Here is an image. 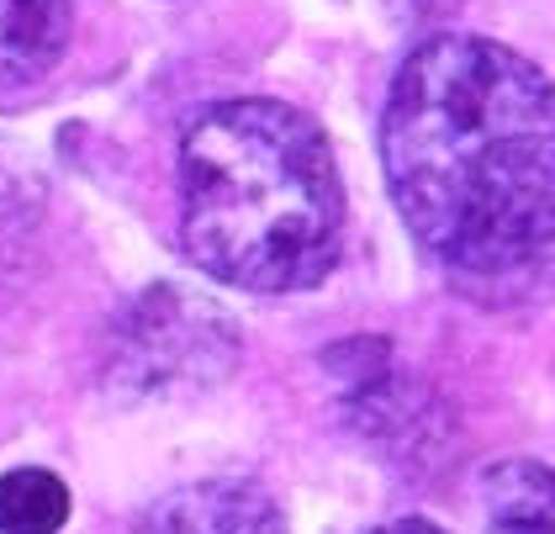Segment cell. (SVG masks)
I'll return each instance as SVG.
<instances>
[{"instance_id": "6da1fadb", "label": "cell", "mask_w": 555, "mask_h": 534, "mask_svg": "<svg viewBox=\"0 0 555 534\" xmlns=\"http://www.w3.org/2000/svg\"><path fill=\"white\" fill-rule=\"evenodd\" d=\"M386 191L450 270L498 276L555 244V80L518 48L439 33L382 112Z\"/></svg>"}, {"instance_id": "277c9868", "label": "cell", "mask_w": 555, "mask_h": 534, "mask_svg": "<svg viewBox=\"0 0 555 534\" xmlns=\"http://www.w3.org/2000/svg\"><path fill=\"white\" fill-rule=\"evenodd\" d=\"M132 534H292L286 513L275 508V497L255 487V482H233V476H212V482H191L159 497Z\"/></svg>"}, {"instance_id": "3957f363", "label": "cell", "mask_w": 555, "mask_h": 534, "mask_svg": "<svg viewBox=\"0 0 555 534\" xmlns=\"http://www.w3.org/2000/svg\"><path fill=\"white\" fill-rule=\"evenodd\" d=\"M233 355H238V339H233L228 313H217L202 296L154 291L128 329L122 370H132L143 386L149 381H185V376L217 381V376H228Z\"/></svg>"}, {"instance_id": "52a82bcc", "label": "cell", "mask_w": 555, "mask_h": 534, "mask_svg": "<svg viewBox=\"0 0 555 534\" xmlns=\"http://www.w3.org/2000/svg\"><path fill=\"white\" fill-rule=\"evenodd\" d=\"M69 524V487L43 471L22 466L0 476V534H59Z\"/></svg>"}, {"instance_id": "8992f818", "label": "cell", "mask_w": 555, "mask_h": 534, "mask_svg": "<svg viewBox=\"0 0 555 534\" xmlns=\"http://www.w3.org/2000/svg\"><path fill=\"white\" fill-rule=\"evenodd\" d=\"M487 534H555V471L540 460H498L481 482Z\"/></svg>"}, {"instance_id": "ba28073f", "label": "cell", "mask_w": 555, "mask_h": 534, "mask_svg": "<svg viewBox=\"0 0 555 534\" xmlns=\"http://www.w3.org/2000/svg\"><path fill=\"white\" fill-rule=\"evenodd\" d=\"M376 534H444V530L428 524V519H391V524H382Z\"/></svg>"}, {"instance_id": "5b68a950", "label": "cell", "mask_w": 555, "mask_h": 534, "mask_svg": "<svg viewBox=\"0 0 555 534\" xmlns=\"http://www.w3.org/2000/svg\"><path fill=\"white\" fill-rule=\"evenodd\" d=\"M75 0H0V96L27 90L69 48Z\"/></svg>"}, {"instance_id": "7a4b0ae2", "label": "cell", "mask_w": 555, "mask_h": 534, "mask_svg": "<svg viewBox=\"0 0 555 534\" xmlns=\"http://www.w3.org/2000/svg\"><path fill=\"white\" fill-rule=\"evenodd\" d=\"M180 244L222 287H318L344 254V186L323 127L264 96L202 106L180 132Z\"/></svg>"}]
</instances>
